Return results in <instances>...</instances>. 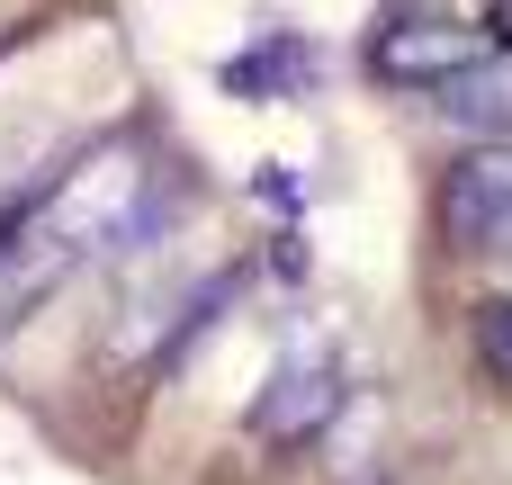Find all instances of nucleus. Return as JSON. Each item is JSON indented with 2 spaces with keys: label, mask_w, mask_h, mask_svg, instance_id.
<instances>
[{
  "label": "nucleus",
  "mask_w": 512,
  "mask_h": 485,
  "mask_svg": "<svg viewBox=\"0 0 512 485\" xmlns=\"http://www.w3.org/2000/svg\"><path fill=\"white\" fill-rule=\"evenodd\" d=\"M162 225V180L144 171L135 144H108V153H81L45 198H36V234L54 261H81V252H135L153 243Z\"/></svg>",
  "instance_id": "f257e3e1"
},
{
  "label": "nucleus",
  "mask_w": 512,
  "mask_h": 485,
  "mask_svg": "<svg viewBox=\"0 0 512 485\" xmlns=\"http://www.w3.org/2000/svg\"><path fill=\"white\" fill-rule=\"evenodd\" d=\"M441 234L477 261H512V144H477L441 171Z\"/></svg>",
  "instance_id": "f03ea898"
},
{
  "label": "nucleus",
  "mask_w": 512,
  "mask_h": 485,
  "mask_svg": "<svg viewBox=\"0 0 512 485\" xmlns=\"http://www.w3.org/2000/svg\"><path fill=\"white\" fill-rule=\"evenodd\" d=\"M333 414H342V369H333L324 351H297V360H279L270 387L252 396L243 441H252V450H297V441H315Z\"/></svg>",
  "instance_id": "7ed1b4c3"
},
{
  "label": "nucleus",
  "mask_w": 512,
  "mask_h": 485,
  "mask_svg": "<svg viewBox=\"0 0 512 485\" xmlns=\"http://www.w3.org/2000/svg\"><path fill=\"white\" fill-rule=\"evenodd\" d=\"M477 54H486L477 27H459V18H387L369 36V72L396 90H450Z\"/></svg>",
  "instance_id": "20e7f679"
},
{
  "label": "nucleus",
  "mask_w": 512,
  "mask_h": 485,
  "mask_svg": "<svg viewBox=\"0 0 512 485\" xmlns=\"http://www.w3.org/2000/svg\"><path fill=\"white\" fill-rule=\"evenodd\" d=\"M441 108H450V126H468V135H486V144H512V54H477L450 90H441Z\"/></svg>",
  "instance_id": "39448f33"
},
{
  "label": "nucleus",
  "mask_w": 512,
  "mask_h": 485,
  "mask_svg": "<svg viewBox=\"0 0 512 485\" xmlns=\"http://www.w3.org/2000/svg\"><path fill=\"white\" fill-rule=\"evenodd\" d=\"M468 351H477V369L512 396V297H486V306L468 315Z\"/></svg>",
  "instance_id": "423d86ee"
},
{
  "label": "nucleus",
  "mask_w": 512,
  "mask_h": 485,
  "mask_svg": "<svg viewBox=\"0 0 512 485\" xmlns=\"http://www.w3.org/2000/svg\"><path fill=\"white\" fill-rule=\"evenodd\" d=\"M486 27H495V45L512 54V0H495V9H486Z\"/></svg>",
  "instance_id": "0eeeda50"
}]
</instances>
